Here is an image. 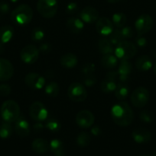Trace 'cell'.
<instances>
[{
    "label": "cell",
    "instance_id": "22",
    "mask_svg": "<svg viewBox=\"0 0 156 156\" xmlns=\"http://www.w3.org/2000/svg\"><path fill=\"white\" fill-rule=\"evenodd\" d=\"M98 47L99 52L102 56L114 53L115 49L113 47V44L107 38H101L98 42Z\"/></svg>",
    "mask_w": 156,
    "mask_h": 156
},
{
    "label": "cell",
    "instance_id": "16",
    "mask_svg": "<svg viewBox=\"0 0 156 156\" xmlns=\"http://www.w3.org/2000/svg\"><path fill=\"white\" fill-rule=\"evenodd\" d=\"M15 133L20 137H26L30 134V125L24 116H19L15 121Z\"/></svg>",
    "mask_w": 156,
    "mask_h": 156
},
{
    "label": "cell",
    "instance_id": "15",
    "mask_svg": "<svg viewBox=\"0 0 156 156\" xmlns=\"http://www.w3.org/2000/svg\"><path fill=\"white\" fill-rule=\"evenodd\" d=\"M14 67L12 62L6 59H0V82H5L12 77Z\"/></svg>",
    "mask_w": 156,
    "mask_h": 156
},
{
    "label": "cell",
    "instance_id": "53",
    "mask_svg": "<svg viewBox=\"0 0 156 156\" xmlns=\"http://www.w3.org/2000/svg\"><path fill=\"white\" fill-rule=\"evenodd\" d=\"M1 16H2V15H0V18H1Z\"/></svg>",
    "mask_w": 156,
    "mask_h": 156
},
{
    "label": "cell",
    "instance_id": "33",
    "mask_svg": "<svg viewBox=\"0 0 156 156\" xmlns=\"http://www.w3.org/2000/svg\"><path fill=\"white\" fill-rule=\"evenodd\" d=\"M109 40L113 45L117 46L123 41H125L124 37L121 34L120 28H117L116 30H113V31L109 35Z\"/></svg>",
    "mask_w": 156,
    "mask_h": 156
},
{
    "label": "cell",
    "instance_id": "44",
    "mask_svg": "<svg viewBox=\"0 0 156 156\" xmlns=\"http://www.w3.org/2000/svg\"><path fill=\"white\" fill-rule=\"evenodd\" d=\"M106 79H109V80L116 82V80L119 79V73H118V71L112 70V71L108 72L106 73Z\"/></svg>",
    "mask_w": 156,
    "mask_h": 156
},
{
    "label": "cell",
    "instance_id": "34",
    "mask_svg": "<svg viewBox=\"0 0 156 156\" xmlns=\"http://www.w3.org/2000/svg\"><path fill=\"white\" fill-rule=\"evenodd\" d=\"M116 82L114 81L109 80V79H106L102 82L100 85L101 90L105 93H111L115 91L116 88Z\"/></svg>",
    "mask_w": 156,
    "mask_h": 156
},
{
    "label": "cell",
    "instance_id": "2",
    "mask_svg": "<svg viewBox=\"0 0 156 156\" xmlns=\"http://www.w3.org/2000/svg\"><path fill=\"white\" fill-rule=\"evenodd\" d=\"M33 18V10L26 4H22L15 8L11 13V19L15 24L24 26L29 24Z\"/></svg>",
    "mask_w": 156,
    "mask_h": 156
},
{
    "label": "cell",
    "instance_id": "18",
    "mask_svg": "<svg viewBox=\"0 0 156 156\" xmlns=\"http://www.w3.org/2000/svg\"><path fill=\"white\" fill-rule=\"evenodd\" d=\"M66 26L71 33L77 34L84 30V22L80 18H70L66 22Z\"/></svg>",
    "mask_w": 156,
    "mask_h": 156
},
{
    "label": "cell",
    "instance_id": "29",
    "mask_svg": "<svg viewBox=\"0 0 156 156\" xmlns=\"http://www.w3.org/2000/svg\"><path fill=\"white\" fill-rule=\"evenodd\" d=\"M44 92L49 97L55 98L59 94L60 87L58 84L55 82H50L45 85Z\"/></svg>",
    "mask_w": 156,
    "mask_h": 156
},
{
    "label": "cell",
    "instance_id": "8",
    "mask_svg": "<svg viewBox=\"0 0 156 156\" xmlns=\"http://www.w3.org/2000/svg\"><path fill=\"white\" fill-rule=\"evenodd\" d=\"M29 114L32 120L36 122H41L47 118L48 111L41 102L35 101L29 108Z\"/></svg>",
    "mask_w": 156,
    "mask_h": 156
},
{
    "label": "cell",
    "instance_id": "20",
    "mask_svg": "<svg viewBox=\"0 0 156 156\" xmlns=\"http://www.w3.org/2000/svg\"><path fill=\"white\" fill-rule=\"evenodd\" d=\"M32 150L36 153L43 154L50 149V144L44 139L38 138L32 142Z\"/></svg>",
    "mask_w": 156,
    "mask_h": 156
},
{
    "label": "cell",
    "instance_id": "3",
    "mask_svg": "<svg viewBox=\"0 0 156 156\" xmlns=\"http://www.w3.org/2000/svg\"><path fill=\"white\" fill-rule=\"evenodd\" d=\"M1 115L4 121L13 123L20 116L19 105L13 100L6 101L1 107Z\"/></svg>",
    "mask_w": 156,
    "mask_h": 156
},
{
    "label": "cell",
    "instance_id": "25",
    "mask_svg": "<svg viewBox=\"0 0 156 156\" xmlns=\"http://www.w3.org/2000/svg\"><path fill=\"white\" fill-rule=\"evenodd\" d=\"M50 149L54 156H64V146L59 140H53L50 143Z\"/></svg>",
    "mask_w": 156,
    "mask_h": 156
},
{
    "label": "cell",
    "instance_id": "54",
    "mask_svg": "<svg viewBox=\"0 0 156 156\" xmlns=\"http://www.w3.org/2000/svg\"><path fill=\"white\" fill-rule=\"evenodd\" d=\"M45 156H49V155H45Z\"/></svg>",
    "mask_w": 156,
    "mask_h": 156
},
{
    "label": "cell",
    "instance_id": "7",
    "mask_svg": "<svg viewBox=\"0 0 156 156\" xmlns=\"http://www.w3.org/2000/svg\"><path fill=\"white\" fill-rule=\"evenodd\" d=\"M148 100H149V92L144 87L136 88L131 94V102L136 108H143L147 105Z\"/></svg>",
    "mask_w": 156,
    "mask_h": 156
},
{
    "label": "cell",
    "instance_id": "51",
    "mask_svg": "<svg viewBox=\"0 0 156 156\" xmlns=\"http://www.w3.org/2000/svg\"><path fill=\"white\" fill-rule=\"evenodd\" d=\"M11 2H18V0H10Z\"/></svg>",
    "mask_w": 156,
    "mask_h": 156
},
{
    "label": "cell",
    "instance_id": "10",
    "mask_svg": "<svg viewBox=\"0 0 156 156\" xmlns=\"http://www.w3.org/2000/svg\"><path fill=\"white\" fill-rule=\"evenodd\" d=\"M39 50L35 46L27 45L21 50L20 53L21 59L27 64H32L36 62L39 56Z\"/></svg>",
    "mask_w": 156,
    "mask_h": 156
},
{
    "label": "cell",
    "instance_id": "6",
    "mask_svg": "<svg viewBox=\"0 0 156 156\" xmlns=\"http://www.w3.org/2000/svg\"><path fill=\"white\" fill-rule=\"evenodd\" d=\"M67 95L73 101L82 102L87 98V91L83 84L73 82L68 87Z\"/></svg>",
    "mask_w": 156,
    "mask_h": 156
},
{
    "label": "cell",
    "instance_id": "30",
    "mask_svg": "<svg viewBox=\"0 0 156 156\" xmlns=\"http://www.w3.org/2000/svg\"><path fill=\"white\" fill-rule=\"evenodd\" d=\"M12 131L13 129L11 123L4 121L0 126V138L3 140L9 138L12 136Z\"/></svg>",
    "mask_w": 156,
    "mask_h": 156
},
{
    "label": "cell",
    "instance_id": "19",
    "mask_svg": "<svg viewBox=\"0 0 156 156\" xmlns=\"http://www.w3.org/2000/svg\"><path fill=\"white\" fill-rule=\"evenodd\" d=\"M60 63L62 67L66 69L74 68L78 63L77 56L72 53H66L63 55L60 59Z\"/></svg>",
    "mask_w": 156,
    "mask_h": 156
},
{
    "label": "cell",
    "instance_id": "48",
    "mask_svg": "<svg viewBox=\"0 0 156 156\" xmlns=\"http://www.w3.org/2000/svg\"><path fill=\"white\" fill-rule=\"evenodd\" d=\"M106 2H108L109 3H116L119 2L123 1V0H106Z\"/></svg>",
    "mask_w": 156,
    "mask_h": 156
},
{
    "label": "cell",
    "instance_id": "43",
    "mask_svg": "<svg viewBox=\"0 0 156 156\" xmlns=\"http://www.w3.org/2000/svg\"><path fill=\"white\" fill-rule=\"evenodd\" d=\"M136 46H137L139 48H144L146 47L147 45V40L146 38L144 37L142 35H139L136 38Z\"/></svg>",
    "mask_w": 156,
    "mask_h": 156
},
{
    "label": "cell",
    "instance_id": "31",
    "mask_svg": "<svg viewBox=\"0 0 156 156\" xmlns=\"http://www.w3.org/2000/svg\"><path fill=\"white\" fill-rule=\"evenodd\" d=\"M44 127L47 128L48 130L50 132L57 133L61 129V123L58 121L57 119L50 117V118H47L45 121V124H44Z\"/></svg>",
    "mask_w": 156,
    "mask_h": 156
},
{
    "label": "cell",
    "instance_id": "28",
    "mask_svg": "<svg viewBox=\"0 0 156 156\" xmlns=\"http://www.w3.org/2000/svg\"><path fill=\"white\" fill-rule=\"evenodd\" d=\"M127 21V17L125 14L122 12H117L113 15L112 22L113 25L116 26L117 28H122L125 25Z\"/></svg>",
    "mask_w": 156,
    "mask_h": 156
},
{
    "label": "cell",
    "instance_id": "4",
    "mask_svg": "<svg viewBox=\"0 0 156 156\" xmlns=\"http://www.w3.org/2000/svg\"><path fill=\"white\" fill-rule=\"evenodd\" d=\"M114 53L119 59H129L136 54L137 47L132 42L123 41L116 46Z\"/></svg>",
    "mask_w": 156,
    "mask_h": 156
},
{
    "label": "cell",
    "instance_id": "47",
    "mask_svg": "<svg viewBox=\"0 0 156 156\" xmlns=\"http://www.w3.org/2000/svg\"><path fill=\"white\" fill-rule=\"evenodd\" d=\"M91 133L95 136H97L102 133V129L99 126H94L91 128Z\"/></svg>",
    "mask_w": 156,
    "mask_h": 156
},
{
    "label": "cell",
    "instance_id": "26",
    "mask_svg": "<svg viewBox=\"0 0 156 156\" xmlns=\"http://www.w3.org/2000/svg\"><path fill=\"white\" fill-rule=\"evenodd\" d=\"M118 58L116 57V55L111 54L103 55L102 57V65L104 68L106 69H114L118 65Z\"/></svg>",
    "mask_w": 156,
    "mask_h": 156
},
{
    "label": "cell",
    "instance_id": "14",
    "mask_svg": "<svg viewBox=\"0 0 156 156\" xmlns=\"http://www.w3.org/2000/svg\"><path fill=\"white\" fill-rule=\"evenodd\" d=\"M80 19L87 24H93L96 23L99 19V12L95 8L91 6H87L84 8L80 13Z\"/></svg>",
    "mask_w": 156,
    "mask_h": 156
},
{
    "label": "cell",
    "instance_id": "5",
    "mask_svg": "<svg viewBox=\"0 0 156 156\" xmlns=\"http://www.w3.org/2000/svg\"><path fill=\"white\" fill-rule=\"evenodd\" d=\"M58 9L57 0H38L37 10L38 13L45 18H51L55 16Z\"/></svg>",
    "mask_w": 156,
    "mask_h": 156
},
{
    "label": "cell",
    "instance_id": "36",
    "mask_svg": "<svg viewBox=\"0 0 156 156\" xmlns=\"http://www.w3.org/2000/svg\"><path fill=\"white\" fill-rule=\"evenodd\" d=\"M44 37V32L40 27H35L31 33V38L35 42H40L43 41Z\"/></svg>",
    "mask_w": 156,
    "mask_h": 156
},
{
    "label": "cell",
    "instance_id": "32",
    "mask_svg": "<svg viewBox=\"0 0 156 156\" xmlns=\"http://www.w3.org/2000/svg\"><path fill=\"white\" fill-rule=\"evenodd\" d=\"M91 142L90 135L87 132H81L76 137V143L80 147H86L89 146Z\"/></svg>",
    "mask_w": 156,
    "mask_h": 156
},
{
    "label": "cell",
    "instance_id": "46",
    "mask_svg": "<svg viewBox=\"0 0 156 156\" xmlns=\"http://www.w3.org/2000/svg\"><path fill=\"white\" fill-rule=\"evenodd\" d=\"M44 128V125L42 124L41 122H37V123H35V124H34L33 126L34 130H35L36 133H38L42 132Z\"/></svg>",
    "mask_w": 156,
    "mask_h": 156
},
{
    "label": "cell",
    "instance_id": "38",
    "mask_svg": "<svg viewBox=\"0 0 156 156\" xmlns=\"http://www.w3.org/2000/svg\"><path fill=\"white\" fill-rule=\"evenodd\" d=\"M96 82H97V79H96V76L94 74L83 77V82L84 84V85H85V86H93V85H94L96 83Z\"/></svg>",
    "mask_w": 156,
    "mask_h": 156
},
{
    "label": "cell",
    "instance_id": "41",
    "mask_svg": "<svg viewBox=\"0 0 156 156\" xmlns=\"http://www.w3.org/2000/svg\"><path fill=\"white\" fill-rule=\"evenodd\" d=\"M12 88L8 84H1L0 85V95L2 97H7L11 94Z\"/></svg>",
    "mask_w": 156,
    "mask_h": 156
},
{
    "label": "cell",
    "instance_id": "49",
    "mask_svg": "<svg viewBox=\"0 0 156 156\" xmlns=\"http://www.w3.org/2000/svg\"><path fill=\"white\" fill-rule=\"evenodd\" d=\"M4 50L5 49H4V46H3V44L2 43H0V54L4 52Z\"/></svg>",
    "mask_w": 156,
    "mask_h": 156
},
{
    "label": "cell",
    "instance_id": "23",
    "mask_svg": "<svg viewBox=\"0 0 156 156\" xmlns=\"http://www.w3.org/2000/svg\"><path fill=\"white\" fill-rule=\"evenodd\" d=\"M14 35L13 27L10 25H4L0 27V42L6 44L12 39Z\"/></svg>",
    "mask_w": 156,
    "mask_h": 156
},
{
    "label": "cell",
    "instance_id": "13",
    "mask_svg": "<svg viewBox=\"0 0 156 156\" xmlns=\"http://www.w3.org/2000/svg\"><path fill=\"white\" fill-rule=\"evenodd\" d=\"M96 29L99 34L102 36H109L114 30V25L109 18L102 17L96 22Z\"/></svg>",
    "mask_w": 156,
    "mask_h": 156
},
{
    "label": "cell",
    "instance_id": "50",
    "mask_svg": "<svg viewBox=\"0 0 156 156\" xmlns=\"http://www.w3.org/2000/svg\"><path fill=\"white\" fill-rule=\"evenodd\" d=\"M154 74L156 75V62H155V63H154Z\"/></svg>",
    "mask_w": 156,
    "mask_h": 156
},
{
    "label": "cell",
    "instance_id": "35",
    "mask_svg": "<svg viewBox=\"0 0 156 156\" xmlns=\"http://www.w3.org/2000/svg\"><path fill=\"white\" fill-rule=\"evenodd\" d=\"M139 118L141 121L145 123H151L154 120V115L153 112L148 111V110H143L139 113Z\"/></svg>",
    "mask_w": 156,
    "mask_h": 156
},
{
    "label": "cell",
    "instance_id": "52",
    "mask_svg": "<svg viewBox=\"0 0 156 156\" xmlns=\"http://www.w3.org/2000/svg\"><path fill=\"white\" fill-rule=\"evenodd\" d=\"M142 156H150V155H142Z\"/></svg>",
    "mask_w": 156,
    "mask_h": 156
},
{
    "label": "cell",
    "instance_id": "40",
    "mask_svg": "<svg viewBox=\"0 0 156 156\" xmlns=\"http://www.w3.org/2000/svg\"><path fill=\"white\" fill-rule=\"evenodd\" d=\"M78 10H79V7H78L77 4L76 2H73L68 3L67 7H66V12L68 15H73V14L76 13Z\"/></svg>",
    "mask_w": 156,
    "mask_h": 156
},
{
    "label": "cell",
    "instance_id": "37",
    "mask_svg": "<svg viewBox=\"0 0 156 156\" xmlns=\"http://www.w3.org/2000/svg\"><path fill=\"white\" fill-rule=\"evenodd\" d=\"M95 71H96V66L92 62H88L83 66L82 69H81V74H82L83 77H84V76L93 75Z\"/></svg>",
    "mask_w": 156,
    "mask_h": 156
},
{
    "label": "cell",
    "instance_id": "39",
    "mask_svg": "<svg viewBox=\"0 0 156 156\" xmlns=\"http://www.w3.org/2000/svg\"><path fill=\"white\" fill-rule=\"evenodd\" d=\"M121 34H122V37L124 39H128V38H132L134 35V30H133L132 27L127 26V27H123L120 28Z\"/></svg>",
    "mask_w": 156,
    "mask_h": 156
},
{
    "label": "cell",
    "instance_id": "12",
    "mask_svg": "<svg viewBox=\"0 0 156 156\" xmlns=\"http://www.w3.org/2000/svg\"><path fill=\"white\" fill-rule=\"evenodd\" d=\"M95 117L92 112L87 110H83L77 113L76 116V123L83 129H87L94 123Z\"/></svg>",
    "mask_w": 156,
    "mask_h": 156
},
{
    "label": "cell",
    "instance_id": "9",
    "mask_svg": "<svg viewBox=\"0 0 156 156\" xmlns=\"http://www.w3.org/2000/svg\"><path fill=\"white\" fill-rule=\"evenodd\" d=\"M154 21L149 15L143 14L140 15L135 23V28L139 35H143L148 33L152 28Z\"/></svg>",
    "mask_w": 156,
    "mask_h": 156
},
{
    "label": "cell",
    "instance_id": "45",
    "mask_svg": "<svg viewBox=\"0 0 156 156\" xmlns=\"http://www.w3.org/2000/svg\"><path fill=\"white\" fill-rule=\"evenodd\" d=\"M9 5L8 3L4 2H0V15H3L7 14L9 12Z\"/></svg>",
    "mask_w": 156,
    "mask_h": 156
},
{
    "label": "cell",
    "instance_id": "21",
    "mask_svg": "<svg viewBox=\"0 0 156 156\" xmlns=\"http://www.w3.org/2000/svg\"><path fill=\"white\" fill-rule=\"evenodd\" d=\"M153 63L151 58L147 55H143L138 58L136 61V67L141 72H147L152 67Z\"/></svg>",
    "mask_w": 156,
    "mask_h": 156
},
{
    "label": "cell",
    "instance_id": "1",
    "mask_svg": "<svg viewBox=\"0 0 156 156\" xmlns=\"http://www.w3.org/2000/svg\"><path fill=\"white\" fill-rule=\"evenodd\" d=\"M111 117L116 124L120 126H128L132 123L134 113L126 102H119L112 108Z\"/></svg>",
    "mask_w": 156,
    "mask_h": 156
},
{
    "label": "cell",
    "instance_id": "27",
    "mask_svg": "<svg viewBox=\"0 0 156 156\" xmlns=\"http://www.w3.org/2000/svg\"><path fill=\"white\" fill-rule=\"evenodd\" d=\"M132 71V66L128 59H122L118 68L119 76H129Z\"/></svg>",
    "mask_w": 156,
    "mask_h": 156
},
{
    "label": "cell",
    "instance_id": "17",
    "mask_svg": "<svg viewBox=\"0 0 156 156\" xmlns=\"http://www.w3.org/2000/svg\"><path fill=\"white\" fill-rule=\"evenodd\" d=\"M133 140L139 144L147 143L151 140V134L148 129L143 127L136 128L132 133Z\"/></svg>",
    "mask_w": 156,
    "mask_h": 156
},
{
    "label": "cell",
    "instance_id": "11",
    "mask_svg": "<svg viewBox=\"0 0 156 156\" xmlns=\"http://www.w3.org/2000/svg\"><path fill=\"white\" fill-rule=\"evenodd\" d=\"M24 83L32 90H41L45 85V79L36 73H29L24 77Z\"/></svg>",
    "mask_w": 156,
    "mask_h": 156
},
{
    "label": "cell",
    "instance_id": "42",
    "mask_svg": "<svg viewBox=\"0 0 156 156\" xmlns=\"http://www.w3.org/2000/svg\"><path fill=\"white\" fill-rule=\"evenodd\" d=\"M38 50L42 54H48V53H50L51 52L52 47L48 43H43V44H41L40 45Z\"/></svg>",
    "mask_w": 156,
    "mask_h": 156
},
{
    "label": "cell",
    "instance_id": "24",
    "mask_svg": "<svg viewBox=\"0 0 156 156\" xmlns=\"http://www.w3.org/2000/svg\"><path fill=\"white\" fill-rule=\"evenodd\" d=\"M115 96L118 100H124L126 98L129 93V87L125 83L117 84L116 88L114 91Z\"/></svg>",
    "mask_w": 156,
    "mask_h": 156
}]
</instances>
